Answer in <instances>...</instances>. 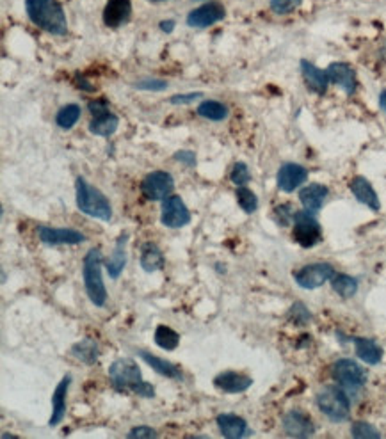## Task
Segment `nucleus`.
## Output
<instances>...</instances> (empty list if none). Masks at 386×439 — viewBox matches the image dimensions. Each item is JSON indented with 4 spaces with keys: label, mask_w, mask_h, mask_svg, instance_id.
<instances>
[{
    "label": "nucleus",
    "mask_w": 386,
    "mask_h": 439,
    "mask_svg": "<svg viewBox=\"0 0 386 439\" xmlns=\"http://www.w3.org/2000/svg\"><path fill=\"white\" fill-rule=\"evenodd\" d=\"M109 379L114 389L121 393H134L137 397L153 398L155 389L143 379L141 368L130 358H119L109 367Z\"/></svg>",
    "instance_id": "obj_1"
},
{
    "label": "nucleus",
    "mask_w": 386,
    "mask_h": 439,
    "mask_svg": "<svg viewBox=\"0 0 386 439\" xmlns=\"http://www.w3.org/2000/svg\"><path fill=\"white\" fill-rule=\"evenodd\" d=\"M26 9L30 21L39 29L55 36H64L68 32V20L57 0H26Z\"/></svg>",
    "instance_id": "obj_2"
},
{
    "label": "nucleus",
    "mask_w": 386,
    "mask_h": 439,
    "mask_svg": "<svg viewBox=\"0 0 386 439\" xmlns=\"http://www.w3.org/2000/svg\"><path fill=\"white\" fill-rule=\"evenodd\" d=\"M102 262L103 254L100 247H91L85 253L84 262H82V278H84L85 292H88V297L96 308H103L107 303V288L103 285Z\"/></svg>",
    "instance_id": "obj_3"
},
{
    "label": "nucleus",
    "mask_w": 386,
    "mask_h": 439,
    "mask_svg": "<svg viewBox=\"0 0 386 439\" xmlns=\"http://www.w3.org/2000/svg\"><path fill=\"white\" fill-rule=\"evenodd\" d=\"M77 207L85 216L94 217L98 221L109 223L112 219V207L102 190H98L91 183L85 182V178L79 176L75 182Z\"/></svg>",
    "instance_id": "obj_4"
},
{
    "label": "nucleus",
    "mask_w": 386,
    "mask_h": 439,
    "mask_svg": "<svg viewBox=\"0 0 386 439\" xmlns=\"http://www.w3.org/2000/svg\"><path fill=\"white\" fill-rule=\"evenodd\" d=\"M317 407L324 416L335 423L347 422L351 416V400H349V393L342 386H324L317 393Z\"/></svg>",
    "instance_id": "obj_5"
},
{
    "label": "nucleus",
    "mask_w": 386,
    "mask_h": 439,
    "mask_svg": "<svg viewBox=\"0 0 386 439\" xmlns=\"http://www.w3.org/2000/svg\"><path fill=\"white\" fill-rule=\"evenodd\" d=\"M331 376L347 393H356L367 385V371L354 359H338L331 368Z\"/></svg>",
    "instance_id": "obj_6"
},
{
    "label": "nucleus",
    "mask_w": 386,
    "mask_h": 439,
    "mask_svg": "<svg viewBox=\"0 0 386 439\" xmlns=\"http://www.w3.org/2000/svg\"><path fill=\"white\" fill-rule=\"evenodd\" d=\"M314 216L315 214L301 210L296 212V217H294L292 238L305 249H310L323 241V228Z\"/></svg>",
    "instance_id": "obj_7"
},
{
    "label": "nucleus",
    "mask_w": 386,
    "mask_h": 439,
    "mask_svg": "<svg viewBox=\"0 0 386 439\" xmlns=\"http://www.w3.org/2000/svg\"><path fill=\"white\" fill-rule=\"evenodd\" d=\"M335 274V269L329 263H312V265H305L296 270L294 281L297 283V287L305 288V290H315L331 281Z\"/></svg>",
    "instance_id": "obj_8"
},
{
    "label": "nucleus",
    "mask_w": 386,
    "mask_h": 439,
    "mask_svg": "<svg viewBox=\"0 0 386 439\" xmlns=\"http://www.w3.org/2000/svg\"><path fill=\"white\" fill-rule=\"evenodd\" d=\"M174 189V180L165 171H153L146 174L145 180L141 182V192L150 201H164L170 198Z\"/></svg>",
    "instance_id": "obj_9"
},
{
    "label": "nucleus",
    "mask_w": 386,
    "mask_h": 439,
    "mask_svg": "<svg viewBox=\"0 0 386 439\" xmlns=\"http://www.w3.org/2000/svg\"><path fill=\"white\" fill-rule=\"evenodd\" d=\"M161 223L170 229L183 228L191 223V212L180 196H170L162 201Z\"/></svg>",
    "instance_id": "obj_10"
},
{
    "label": "nucleus",
    "mask_w": 386,
    "mask_h": 439,
    "mask_svg": "<svg viewBox=\"0 0 386 439\" xmlns=\"http://www.w3.org/2000/svg\"><path fill=\"white\" fill-rule=\"evenodd\" d=\"M225 6L219 4V2H207V4L200 6L187 14V25L192 27V29H205V27H210L217 21L225 20Z\"/></svg>",
    "instance_id": "obj_11"
},
{
    "label": "nucleus",
    "mask_w": 386,
    "mask_h": 439,
    "mask_svg": "<svg viewBox=\"0 0 386 439\" xmlns=\"http://www.w3.org/2000/svg\"><path fill=\"white\" fill-rule=\"evenodd\" d=\"M39 241L45 245H79L85 242V235L73 228H50V226H38Z\"/></svg>",
    "instance_id": "obj_12"
},
{
    "label": "nucleus",
    "mask_w": 386,
    "mask_h": 439,
    "mask_svg": "<svg viewBox=\"0 0 386 439\" xmlns=\"http://www.w3.org/2000/svg\"><path fill=\"white\" fill-rule=\"evenodd\" d=\"M326 70H327V75H329L331 84L338 85V88L342 89L345 94H349V96L356 93V88H358L356 72L352 70L351 64L331 63Z\"/></svg>",
    "instance_id": "obj_13"
},
{
    "label": "nucleus",
    "mask_w": 386,
    "mask_h": 439,
    "mask_svg": "<svg viewBox=\"0 0 386 439\" xmlns=\"http://www.w3.org/2000/svg\"><path fill=\"white\" fill-rule=\"evenodd\" d=\"M306 180H308V171L303 165L294 164V162H287V164L281 165L278 176H276L278 189L283 190V192H294Z\"/></svg>",
    "instance_id": "obj_14"
},
{
    "label": "nucleus",
    "mask_w": 386,
    "mask_h": 439,
    "mask_svg": "<svg viewBox=\"0 0 386 439\" xmlns=\"http://www.w3.org/2000/svg\"><path fill=\"white\" fill-rule=\"evenodd\" d=\"M283 431L292 438H312L315 434V427L308 414L294 409L283 416Z\"/></svg>",
    "instance_id": "obj_15"
},
{
    "label": "nucleus",
    "mask_w": 386,
    "mask_h": 439,
    "mask_svg": "<svg viewBox=\"0 0 386 439\" xmlns=\"http://www.w3.org/2000/svg\"><path fill=\"white\" fill-rule=\"evenodd\" d=\"M251 385L253 379L241 371H221L219 376L214 377V386L223 393H244L251 388Z\"/></svg>",
    "instance_id": "obj_16"
},
{
    "label": "nucleus",
    "mask_w": 386,
    "mask_h": 439,
    "mask_svg": "<svg viewBox=\"0 0 386 439\" xmlns=\"http://www.w3.org/2000/svg\"><path fill=\"white\" fill-rule=\"evenodd\" d=\"M130 0H107L105 8H103V23L109 29H118L130 20Z\"/></svg>",
    "instance_id": "obj_17"
},
{
    "label": "nucleus",
    "mask_w": 386,
    "mask_h": 439,
    "mask_svg": "<svg viewBox=\"0 0 386 439\" xmlns=\"http://www.w3.org/2000/svg\"><path fill=\"white\" fill-rule=\"evenodd\" d=\"M72 385V376H64L57 388L52 393V416L48 420V425L57 427L63 423L64 416H66V397H68V389Z\"/></svg>",
    "instance_id": "obj_18"
},
{
    "label": "nucleus",
    "mask_w": 386,
    "mask_h": 439,
    "mask_svg": "<svg viewBox=\"0 0 386 439\" xmlns=\"http://www.w3.org/2000/svg\"><path fill=\"white\" fill-rule=\"evenodd\" d=\"M216 423L219 427L221 434L226 439H241L250 434V427L247 422L237 414L232 413H221L216 416Z\"/></svg>",
    "instance_id": "obj_19"
},
{
    "label": "nucleus",
    "mask_w": 386,
    "mask_h": 439,
    "mask_svg": "<svg viewBox=\"0 0 386 439\" xmlns=\"http://www.w3.org/2000/svg\"><path fill=\"white\" fill-rule=\"evenodd\" d=\"M349 189H351V192L354 194V198H356L361 205L369 207L370 210L378 212L379 208H381V201H379L378 192L374 190L372 183H370L365 176L352 178L351 183H349Z\"/></svg>",
    "instance_id": "obj_20"
},
{
    "label": "nucleus",
    "mask_w": 386,
    "mask_h": 439,
    "mask_svg": "<svg viewBox=\"0 0 386 439\" xmlns=\"http://www.w3.org/2000/svg\"><path fill=\"white\" fill-rule=\"evenodd\" d=\"M301 73L303 79H305L306 85L317 94H324L329 88V75H327V70H321V68L315 66L310 61H301Z\"/></svg>",
    "instance_id": "obj_21"
},
{
    "label": "nucleus",
    "mask_w": 386,
    "mask_h": 439,
    "mask_svg": "<svg viewBox=\"0 0 386 439\" xmlns=\"http://www.w3.org/2000/svg\"><path fill=\"white\" fill-rule=\"evenodd\" d=\"M327 196H329V190L326 185H321V183H312V185H306L305 189L299 190V201H301L303 208L310 214H317L324 207Z\"/></svg>",
    "instance_id": "obj_22"
},
{
    "label": "nucleus",
    "mask_w": 386,
    "mask_h": 439,
    "mask_svg": "<svg viewBox=\"0 0 386 439\" xmlns=\"http://www.w3.org/2000/svg\"><path fill=\"white\" fill-rule=\"evenodd\" d=\"M127 242H128V233H121L116 241L114 249L110 253V256L105 260V269L109 272V278L118 279L123 272L125 265H127Z\"/></svg>",
    "instance_id": "obj_23"
},
{
    "label": "nucleus",
    "mask_w": 386,
    "mask_h": 439,
    "mask_svg": "<svg viewBox=\"0 0 386 439\" xmlns=\"http://www.w3.org/2000/svg\"><path fill=\"white\" fill-rule=\"evenodd\" d=\"M354 343V351L358 358L367 365H379L383 359V349L376 340L372 338H352Z\"/></svg>",
    "instance_id": "obj_24"
},
{
    "label": "nucleus",
    "mask_w": 386,
    "mask_h": 439,
    "mask_svg": "<svg viewBox=\"0 0 386 439\" xmlns=\"http://www.w3.org/2000/svg\"><path fill=\"white\" fill-rule=\"evenodd\" d=\"M137 356H139L148 367H152V370H155L157 374H161V376L170 377V379H182L180 367H176V365L171 363V361H165V359L159 358V356L150 354L148 351H137Z\"/></svg>",
    "instance_id": "obj_25"
},
{
    "label": "nucleus",
    "mask_w": 386,
    "mask_h": 439,
    "mask_svg": "<svg viewBox=\"0 0 386 439\" xmlns=\"http://www.w3.org/2000/svg\"><path fill=\"white\" fill-rule=\"evenodd\" d=\"M141 267L145 272H157V270L164 269V254H162L161 247L153 242H146L141 247Z\"/></svg>",
    "instance_id": "obj_26"
},
{
    "label": "nucleus",
    "mask_w": 386,
    "mask_h": 439,
    "mask_svg": "<svg viewBox=\"0 0 386 439\" xmlns=\"http://www.w3.org/2000/svg\"><path fill=\"white\" fill-rule=\"evenodd\" d=\"M119 127V118L116 114H112L110 110H105L102 114L93 116L90 123V132L91 134L98 135V137H110L114 134Z\"/></svg>",
    "instance_id": "obj_27"
},
{
    "label": "nucleus",
    "mask_w": 386,
    "mask_h": 439,
    "mask_svg": "<svg viewBox=\"0 0 386 439\" xmlns=\"http://www.w3.org/2000/svg\"><path fill=\"white\" fill-rule=\"evenodd\" d=\"M72 354L75 356L79 361L85 365H93L94 361L98 359L100 356V347L94 340H90V338H85L82 342H77L75 345L72 347Z\"/></svg>",
    "instance_id": "obj_28"
},
{
    "label": "nucleus",
    "mask_w": 386,
    "mask_h": 439,
    "mask_svg": "<svg viewBox=\"0 0 386 439\" xmlns=\"http://www.w3.org/2000/svg\"><path fill=\"white\" fill-rule=\"evenodd\" d=\"M153 342L157 343V347L164 349V351H174L180 343V334L170 327V325H157V329L153 333Z\"/></svg>",
    "instance_id": "obj_29"
},
{
    "label": "nucleus",
    "mask_w": 386,
    "mask_h": 439,
    "mask_svg": "<svg viewBox=\"0 0 386 439\" xmlns=\"http://www.w3.org/2000/svg\"><path fill=\"white\" fill-rule=\"evenodd\" d=\"M331 287L342 299H351L356 296L358 279L349 274H335L331 279Z\"/></svg>",
    "instance_id": "obj_30"
},
{
    "label": "nucleus",
    "mask_w": 386,
    "mask_h": 439,
    "mask_svg": "<svg viewBox=\"0 0 386 439\" xmlns=\"http://www.w3.org/2000/svg\"><path fill=\"white\" fill-rule=\"evenodd\" d=\"M196 112L205 119H210V121H223V119L228 118V107L223 105L221 101L216 100H205L201 101Z\"/></svg>",
    "instance_id": "obj_31"
},
{
    "label": "nucleus",
    "mask_w": 386,
    "mask_h": 439,
    "mask_svg": "<svg viewBox=\"0 0 386 439\" xmlns=\"http://www.w3.org/2000/svg\"><path fill=\"white\" fill-rule=\"evenodd\" d=\"M81 107L77 105V103H70V105H64L63 109L57 112L55 123H57V127H61L63 130H70V128L75 127L77 121L81 119Z\"/></svg>",
    "instance_id": "obj_32"
},
{
    "label": "nucleus",
    "mask_w": 386,
    "mask_h": 439,
    "mask_svg": "<svg viewBox=\"0 0 386 439\" xmlns=\"http://www.w3.org/2000/svg\"><path fill=\"white\" fill-rule=\"evenodd\" d=\"M237 203L238 207L246 214H255L256 208H258V198L251 189H247L246 185L237 187Z\"/></svg>",
    "instance_id": "obj_33"
},
{
    "label": "nucleus",
    "mask_w": 386,
    "mask_h": 439,
    "mask_svg": "<svg viewBox=\"0 0 386 439\" xmlns=\"http://www.w3.org/2000/svg\"><path fill=\"white\" fill-rule=\"evenodd\" d=\"M351 436L356 439H379L381 432L367 422H354L351 427Z\"/></svg>",
    "instance_id": "obj_34"
},
{
    "label": "nucleus",
    "mask_w": 386,
    "mask_h": 439,
    "mask_svg": "<svg viewBox=\"0 0 386 439\" xmlns=\"http://www.w3.org/2000/svg\"><path fill=\"white\" fill-rule=\"evenodd\" d=\"M289 318L294 322V324L305 325L312 320V313H310V309L306 308L303 303H296L292 308H290Z\"/></svg>",
    "instance_id": "obj_35"
},
{
    "label": "nucleus",
    "mask_w": 386,
    "mask_h": 439,
    "mask_svg": "<svg viewBox=\"0 0 386 439\" xmlns=\"http://www.w3.org/2000/svg\"><path fill=\"white\" fill-rule=\"evenodd\" d=\"M230 178H232V182H234L237 187L247 185V183L251 182V173L244 162H237V164L234 165V169H232Z\"/></svg>",
    "instance_id": "obj_36"
},
{
    "label": "nucleus",
    "mask_w": 386,
    "mask_h": 439,
    "mask_svg": "<svg viewBox=\"0 0 386 439\" xmlns=\"http://www.w3.org/2000/svg\"><path fill=\"white\" fill-rule=\"evenodd\" d=\"M303 0H269L271 9L276 14H289L301 6Z\"/></svg>",
    "instance_id": "obj_37"
},
{
    "label": "nucleus",
    "mask_w": 386,
    "mask_h": 439,
    "mask_svg": "<svg viewBox=\"0 0 386 439\" xmlns=\"http://www.w3.org/2000/svg\"><path fill=\"white\" fill-rule=\"evenodd\" d=\"M274 217L281 226H290L294 223V217H296V210H294V207L289 205V203L287 205H280L274 210Z\"/></svg>",
    "instance_id": "obj_38"
},
{
    "label": "nucleus",
    "mask_w": 386,
    "mask_h": 439,
    "mask_svg": "<svg viewBox=\"0 0 386 439\" xmlns=\"http://www.w3.org/2000/svg\"><path fill=\"white\" fill-rule=\"evenodd\" d=\"M134 88L143 89V91H164L167 88V82L159 81V79H145V81L136 82Z\"/></svg>",
    "instance_id": "obj_39"
},
{
    "label": "nucleus",
    "mask_w": 386,
    "mask_h": 439,
    "mask_svg": "<svg viewBox=\"0 0 386 439\" xmlns=\"http://www.w3.org/2000/svg\"><path fill=\"white\" fill-rule=\"evenodd\" d=\"M157 432L153 431L152 427L148 425H139V427H134L130 432H128V438H137V439H152V438H157Z\"/></svg>",
    "instance_id": "obj_40"
},
{
    "label": "nucleus",
    "mask_w": 386,
    "mask_h": 439,
    "mask_svg": "<svg viewBox=\"0 0 386 439\" xmlns=\"http://www.w3.org/2000/svg\"><path fill=\"white\" fill-rule=\"evenodd\" d=\"M203 96V93H187V94H174V96H171V103L173 105H185V103H191L192 100H196V98H201Z\"/></svg>",
    "instance_id": "obj_41"
},
{
    "label": "nucleus",
    "mask_w": 386,
    "mask_h": 439,
    "mask_svg": "<svg viewBox=\"0 0 386 439\" xmlns=\"http://www.w3.org/2000/svg\"><path fill=\"white\" fill-rule=\"evenodd\" d=\"M88 109H90L91 114L98 116V114H102V112H105V110H109V105H107L105 98H100V100L90 101V105H88Z\"/></svg>",
    "instance_id": "obj_42"
},
{
    "label": "nucleus",
    "mask_w": 386,
    "mask_h": 439,
    "mask_svg": "<svg viewBox=\"0 0 386 439\" xmlns=\"http://www.w3.org/2000/svg\"><path fill=\"white\" fill-rule=\"evenodd\" d=\"M174 159L179 162H183V164L189 165V167L196 164V155L192 152H189V150H182V152L174 153Z\"/></svg>",
    "instance_id": "obj_43"
},
{
    "label": "nucleus",
    "mask_w": 386,
    "mask_h": 439,
    "mask_svg": "<svg viewBox=\"0 0 386 439\" xmlns=\"http://www.w3.org/2000/svg\"><path fill=\"white\" fill-rule=\"evenodd\" d=\"M77 84H79L77 85L79 89H84V91H94L93 85H91L88 81H84V76H81V75H77Z\"/></svg>",
    "instance_id": "obj_44"
},
{
    "label": "nucleus",
    "mask_w": 386,
    "mask_h": 439,
    "mask_svg": "<svg viewBox=\"0 0 386 439\" xmlns=\"http://www.w3.org/2000/svg\"><path fill=\"white\" fill-rule=\"evenodd\" d=\"M161 29L164 30V32H171V30L174 29V21H173V20L161 21Z\"/></svg>",
    "instance_id": "obj_45"
},
{
    "label": "nucleus",
    "mask_w": 386,
    "mask_h": 439,
    "mask_svg": "<svg viewBox=\"0 0 386 439\" xmlns=\"http://www.w3.org/2000/svg\"><path fill=\"white\" fill-rule=\"evenodd\" d=\"M379 109L386 114V89H383L381 94H379Z\"/></svg>",
    "instance_id": "obj_46"
},
{
    "label": "nucleus",
    "mask_w": 386,
    "mask_h": 439,
    "mask_svg": "<svg viewBox=\"0 0 386 439\" xmlns=\"http://www.w3.org/2000/svg\"><path fill=\"white\" fill-rule=\"evenodd\" d=\"M2 438L8 439V438H17V436H13V434H2Z\"/></svg>",
    "instance_id": "obj_47"
},
{
    "label": "nucleus",
    "mask_w": 386,
    "mask_h": 439,
    "mask_svg": "<svg viewBox=\"0 0 386 439\" xmlns=\"http://www.w3.org/2000/svg\"><path fill=\"white\" fill-rule=\"evenodd\" d=\"M150 2H164V0H150Z\"/></svg>",
    "instance_id": "obj_48"
}]
</instances>
